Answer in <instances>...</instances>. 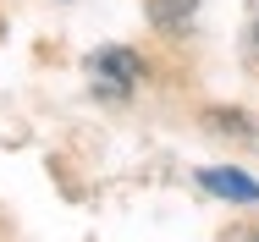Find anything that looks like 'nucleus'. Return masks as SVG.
Masks as SVG:
<instances>
[{
    "label": "nucleus",
    "mask_w": 259,
    "mask_h": 242,
    "mask_svg": "<svg viewBox=\"0 0 259 242\" xmlns=\"http://www.w3.org/2000/svg\"><path fill=\"white\" fill-rule=\"evenodd\" d=\"M89 83H94V94L105 105H121V99L133 94V83H138V55L121 44H105L89 55Z\"/></svg>",
    "instance_id": "nucleus-1"
},
{
    "label": "nucleus",
    "mask_w": 259,
    "mask_h": 242,
    "mask_svg": "<svg viewBox=\"0 0 259 242\" xmlns=\"http://www.w3.org/2000/svg\"><path fill=\"white\" fill-rule=\"evenodd\" d=\"M199 187L215 198H232V204H259V182L248 171H232V165H204L199 171Z\"/></svg>",
    "instance_id": "nucleus-2"
},
{
    "label": "nucleus",
    "mask_w": 259,
    "mask_h": 242,
    "mask_svg": "<svg viewBox=\"0 0 259 242\" xmlns=\"http://www.w3.org/2000/svg\"><path fill=\"white\" fill-rule=\"evenodd\" d=\"M199 11V0H149V22L155 28H188Z\"/></svg>",
    "instance_id": "nucleus-3"
},
{
    "label": "nucleus",
    "mask_w": 259,
    "mask_h": 242,
    "mask_svg": "<svg viewBox=\"0 0 259 242\" xmlns=\"http://www.w3.org/2000/svg\"><path fill=\"white\" fill-rule=\"evenodd\" d=\"M243 237H248V242H259V231H243Z\"/></svg>",
    "instance_id": "nucleus-4"
}]
</instances>
